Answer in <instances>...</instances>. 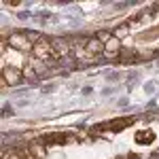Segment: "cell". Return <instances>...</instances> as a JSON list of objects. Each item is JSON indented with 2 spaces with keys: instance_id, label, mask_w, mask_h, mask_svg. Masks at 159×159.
<instances>
[{
  "instance_id": "1",
  "label": "cell",
  "mask_w": 159,
  "mask_h": 159,
  "mask_svg": "<svg viewBox=\"0 0 159 159\" xmlns=\"http://www.w3.org/2000/svg\"><path fill=\"white\" fill-rule=\"evenodd\" d=\"M7 43L11 45V49H15V51H21V53H25V51H32V49H34L32 40H30V38L25 36V32H15V34H11Z\"/></svg>"
},
{
  "instance_id": "2",
  "label": "cell",
  "mask_w": 159,
  "mask_h": 159,
  "mask_svg": "<svg viewBox=\"0 0 159 159\" xmlns=\"http://www.w3.org/2000/svg\"><path fill=\"white\" fill-rule=\"evenodd\" d=\"M32 55H34L38 61H47L49 57H55V51H53L51 40H47V38L38 40L36 45H34V49H32Z\"/></svg>"
},
{
  "instance_id": "3",
  "label": "cell",
  "mask_w": 159,
  "mask_h": 159,
  "mask_svg": "<svg viewBox=\"0 0 159 159\" xmlns=\"http://www.w3.org/2000/svg\"><path fill=\"white\" fill-rule=\"evenodd\" d=\"M24 81V72L19 68H2V87L4 85H19Z\"/></svg>"
},
{
  "instance_id": "4",
  "label": "cell",
  "mask_w": 159,
  "mask_h": 159,
  "mask_svg": "<svg viewBox=\"0 0 159 159\" xmlns=\"http://www.w3.org/2000/svg\"><path fill=\"white\" fill-rule=\"evenodd\" d=\"M51 45H53V51H55V60H60V57H64V55H68L70 51H72V47H70V43L66 40V38H51Z\"/></svg>"
},
{
  "instance_id": "5",
  "label": "cell",
  "mask_w": 159,
  "mask_h": 159,
  "mask_svg": "<svg viewBox=\"0 0 159 159\" xmlns=\"http://www.w3.org/2000/svg\"><path fill=\"white\" fill-rule=\"evenodd\" d=\"M85 51L93 57V55H100V53H104V43H100L96 36L87 38V45H85Z\"/></svg>"
},
{
  "instance_id": "6",
  "label": "cell",
  "mask_w": 159,
  "mask_h": 159,
  "mask_svg": "<svg viewBox=\"0 0 159 159\" xmlns=\"http://www.w3.org/2000/svg\"><path fill=\"white\" fill-rule=\"evenodd\" d=\"M155 134L153 132H147V134H136V142L138 144H147V142H153Z\"/></svg>"
},
{
  "instance_id": "7",
  "label": "cell",
  "mask_w": 159,
  "mask_h": 159,
  "mask_svg": "<svg viewBox=\"0 0 159 159\" xmlns=\"http://www.w3.org/2000/svg\"><path fill=\"white\" fill-rule=\"evenodd\" d=\"M28 153H30V157H45V148H43V147H36V144L28 148Z\"/></svg>"
},
{
  "instance_id": "8",
  "label": "cell",
  "mask_w": 159,
  "mask_h": 159,
  "mask_svg": "<svg viewBox=\"0 0 159 159\" xmlns=\"http://www.w3.org/2000/svg\"><path fill=\"white\" fill-rule=\"evenodd\" d=\"M127 32H129V30H127V25H119V28L115 30V38H119V40H121L123 36H127Z\"/></svg>"
},
{
  "instance_id": "9",
  "label": "cell",
  "mask_w": 159,
  "mask_h": 159,
  "mask_svg": "<svg viewBox=\"0 0 159 159\" xmlns=\"http://www.w3.org/2000/svg\"><path fill=\"white\" fill-rule=\"evenodd\" d=\"M28 17H30V13H28V11H21V13H19V19H28Z\"/></svg>"
}]
</instances>
